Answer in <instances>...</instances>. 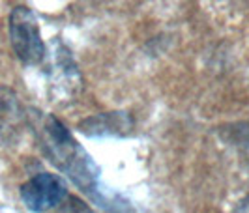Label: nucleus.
<instances>
[{
    "label": "nucleus",
    "instance_id": "nucleus-7",
    "mask_svg": "<svg viewBox=\"0 0 249 213\" xmlns=\"http://www.w3.org/2000/svg\"><path fill=\"white\" fill-rule=\"evenodd\" d=\"M242 148H244V151H246V157H248V161H249V129L244 131V137H242Z\"/></svg>",
    "mask_w": 249,
    "mask_h": 213
},
{
    "label": "nucleus",
    "instance_id": "nucleus-3",
    "mask_svg": "<svg viewBox=\"0 0 249 213\" xmlns=\"http://www.w3.org/2000/svg\"><path fill=\"white\" fill-rule=\"evenodd\" d=\"M10 41L17 58L26 66H36L43 60L45 43L41 39L36 15L26 6L13 8L10 15Z\"/></svg>",
    "mask_w": 249,
    "mask_h": 213
},
{
    "label": "nucleus",
    "instance_id": "nucleus-4",
    "mask_svg": "<svg viewBox=\"0 0 249 213\" xmlns=\"http://www.w3.org/2000/svg\"><path fill=\"white\" fill-rule=\"evenodd\" d=\"M21 198L32 212H49L68 198V189L58 176L43 172L28 180L21 187Z\"/></svg>",
    "mask_w": 249,
    "mask_h": 213
},
{
    "label": "nucleus",
    "instance_id": "nucleus-1",
    "mask_svg": "<svg viewBox=\"0 0 249 213\" xmlns=\"http://www.w3.org/2000/svg\"><path fill=\"white\" fill-rule=\"evenodd\" d=\"M28 118L47 159L58 170H62L81 191L96 197L100 193V168L62 126V122L39 111H30Z\"/></svg>",
    "mask_w": 249,
    "mask_h": 213
},
{
    "label": "nucleus",
    "instance_id": "nucleus-2",
    "mask_svg": "<svg viewBox=\"0 0 249 213\" xmlns=\"http://www.w3.org/2000/svg\"><path fill=\"white\" fill-rule=\"evenodd\" d=\"M41 62L45 67V82L51 101L62 107L71 105L81 94L83 77L70 49L60 39H53L49 47H45Z\"/></svg>",
    "mask_w": 249,
    "mask_h": 213
},
{
    "label": "nucleus",
    "instance_id": "nucleus-6",
    "mask_svg": "<svg viewBox=\"0 0 249 213\" xmlns=\"http://www.w3.org/2000/svg\"><path fill=\"white\" fill-rule=\"evenodd\" d=\"M81 131L90 137L125 135L131 131V118L125 113H105L92 116L81 124Z\"/></svg>",
    "mask_w": 249,
    "mask_h": 213
},
{
    "label": "nucleus",
    "instance_id": "nucleus-5",
    "mask_svg": "<svg viewBox=\"0 0 249 213\" xmlns=\"http://www.w3.org/2000/svg\"><path fill=\"white\" fill-rule=\"evenodd\" d=\"M25 118V111L15 92L6 86H0V138L12 142L13 138L19 137Z\"/></svg>",
    "mask_w": 249,
    "mask_h": 213
}]
</instances>
